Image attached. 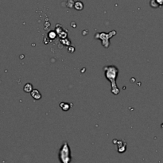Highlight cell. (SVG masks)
<instances>
[{
  "label": "cell",
  "mask_w": 163,
  "mask_h": 163,
  "mask_svg": "<svg viewBox=\"0 0 163 163\" xmlns=\"http://www.w3.org/2000/svg\"><path fill=\"white\" fill-rule=\"evenodd\" d=\"M24 91L26 92H31L33 90V86L32 84H29V83H28V84H26V85L24 86Z\"/></svg>",
  "instance_id": "277c9868"
},
{
  "label": "cell",
  "mask_w": 163,
  "mask_h": 163,
  "mask_svg": "<svg viewBox=\"0 0 163 163\" xmlns=\"http://www.w3.org/2000/svg\"><path fill=\"white\" fill-rule=\"evenodd\" d=\"M31 96H32L34 100H40L41 98V93L39 92V91H38L37 89H34L33 90L32 92H31Z\"/></svg>",
  "instance_id": "3957f363"
},
{
  "label": "cell",
  "mask_w": 163,
  "mask_h": 163,
  "mask_svg": "<svg viewBox=\"0 0 163 163\" xmlns=\"http://www.w3.org/2000/svg\"><path fill=\"white\" fill-rule=\"evenodd\" d=\"M156 2L158 3V4L159 6H162L163 5V0H156Z\"/></svg>",
  "instance_id": "5b68a950"
},
{
  "label": "cell",
  "mask_w": 163,
  "mask_h": 163,
  "mask_svg": "<svg viewBox=\"0 0 163 163\" xmlns=\"http://www.w3.org/2000/svg\"><path fill=\"white\" fill-rule=\"evenodd\" d=\"M104 72L106 78L112 83V92L117 95L119 92L115 84L117 76H118V69L115 66H108L104 68Z\"/></svg>",
  "instance_id": "6da1fadb"
},
{
  "label": "cell",
  "mask_w": 163,
  "mask_h": 163,
  "mask_svg": "<svg viewBox=\"0 0 163 163\" xmlns=\"http://www.w3.org/2000/svg\"><path fill=\"white\" fill-rule=\"evenodd\" d=\"M60 159L62 162H69L70 161V149L67 143H64L60 150Z\"/></svg>",
  "instance_id": "7a4b0ae2"
}]
</instances>
